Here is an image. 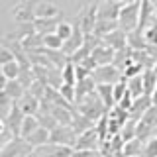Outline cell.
<instances>
[{
  "label": "cell",
  "instance_id": "cell-26",
  "mask_svg": "<svg viewBox=\"0 0 157 157\" xmlns=\"http://www.w3.org/2000/svg\"><path fill=\"white\" fill-rule=\"evenodd\" d=\"M122 153H124V157H141V153H144V141H140L137 137H134L130 141H124Z\"/></svg>",
  "mask_w": 157,
  "mask_h": 157
},
{
  "label": "cell",
  "instance_id": "cell-23",
  "mask_svg": "<svg viewBox=\"0 0 157 157\" xmlns=\"http://www.w3.org/2000/svg\"><path fill=\"white\" fill-rule=\"evenodd\" d=\"M51 116L55 118V122H57L59 126H71V120H73V108L53 106V108H51Z\"/></svg>",
  "mask_w": 157,
  "mask_h": 157
},
{
  "label": "cell",
  "instance_id": "cell-47",
  "mask_svg": "<svg viewBox=\"0 0 157 157\" xmlns=\"http://www.w3.org/2000/svg\"><path fill=\"white\" fill-rule=\"evenodd\" d=\"M59 94L63 96V100H67L69 104H75V86H71V85H61L59 86Z\"/></svg>",
  "mask_w": 157,
  "mask_h": 157
},
{
  "label": "cell",
  "instance_id": "cell-16",
  "mask_svg": "<svg viewBox=\"0 0 157 157\" xmlns=\"http://www.w3.org/2000/svg\"><path fill=\"white\" fill-rule=\"evenodd\" d=\"M16 104H18L20 110L24 112V116H36L37 112H39V100H37L36 96H32L28 90H26V94L20 98Z\"/></svg>",
  "mask_w": 157,
  "mask_h": 157
},
{
  "label": "cell",
  "instance_id": "cell-10",
  "mask_svg": "<svg viewBox=\"0 0 157 157\" xmlns=\"http://www.w3.org/2000/svg\"><path fill=\"white\" fill-rule=\"evenodd\" d=\"M24 112L18 108V104L14 102L12 110H10V114L6 116V120H4V128L12 134V137H20V128H22V122H24Z\"/></svg>",
  "mask_w": 157,
  "mask_h": 157
},
{
  "label": "cell",
  "instance_id": "cell-8",
  "mask_svg": "<svg viewBox=\"0 0 157 157\" xmlns=\"http://www.w3.org/2000/svg\"><path fill=\"white\" fill-rule=\"evenodd\" d=\"M98 147H100V137H98L94 128H90V130H86L85 134L77 136L73 151H88V149H98Z\"/></svg>",
  "mask_w": 157,
  "mask_h": 157
},
{
  "label": "cell",
  "instance_id": "cell-19",
  "mask_svg": "<svg viewBox=\"0 0 157 157\" xmlns=\"http://www.w3.org/2000/svg\"><path fill=\"white\" fill-rule=\"evenodd\" d=\"M147 108H151V98L147 96V94H144V96H140V98H134V104H132V108H130V118L132 120H140L141 116L147 112Z\"/></svg>",
  "mask_w": 157,
  "mask_h": 157
},
{
  "label": "cell",
  "instance_id": "cell-53",
  "mask_svg": "<svg viewBox=\"0 0 157 157\" xmlns=\"http://www.w3.org/2000/svg\"><path fill=\"white\" fill-rule=\"evenodd\" d=\"M6 82H8V78L2 75V71H0V92L4 90V86H6Z\"/></svg>",
  "mask_w": 157,
  "mask_h": 157
},
{
  "label": "cell",
  "instance_id": "cell-12",
  "mask_svg": "<svg viewBox=\"0 0 157 157\" xmlns=\"http://www.w3.org/2000/svg\"><path fill=\"white\" fill-rule=\"evenodd\" d=\"M82 41H85V36H82V32H81V28H78V24L75 22V24H73V33H71V37H69L67 41H63L61 51L65 53L69 59H71L73 53L78 51V47L82 45Z\"/></svg>",
  "mask_w": 157,
  "mask_h": 157
},
{
  "label": "cell",
  "instance_id": "cell-52",
  "mask_svg": "<svg viewBox=\"0 0 157 157\" xmlns=\"http://www.w3.org/2000/svg\"><path fill=\"white\" fill-rule=\"evenodd\" d=\"M145 51H147V55H149V57L157 63V45H147Z\"/></svg>",
  "mask_w": 157,
  "mask_h": 157
},
{
  "label": "cell",
  "instance_id": "cell-1",
  "mask_svg": "<svg viewBox=\"0 0 157 157\" xmlns=\"http://www.w3.org/2000/svg\"><path fill=\"white\" fill-rule=\"evenodd\" d=\"M75 110L81 112L82 116H86L88 120H92L94 124L108 112L106 108H104V104H102V100L98 98L96 90L90 92V94H86V96H82L81 100H77L75 102Z\"/></svg>",
  "mask_w": 157,
  "mask_h": 157
},
{
  "label": "cell",
  "instance_id": "cell-28",
  "mask_svg": "<svg viewBox=\"0 0 157 157\" xmlns=\"http://www.w3.org/2000/svg\"><path fill=\"white\" fill-rule=\"evenodd\" d=\"M4 92H6V94L12 98L14 102H18L20 98L26 94V88L20 85L18 78H14V81H8V82H6V86H4Z\"/></svg>",
  "mask_w": 157,
  "mask_h": 157
},
{
  "label": "cell",
  "instance_id": "cell-22",
  "mask_svg": "<svg viewBox=\"0 0 157 157\" xmlns=\"http://www.w3.org/2000/svg\"><path fill=\"white\" fill-rule=\"evenodd\" d=\"M94 90H96V82L92 81L90 77L77 81V85H75V102L81 100L82 96H86V94H90V92H94Z\"/></svg>",
  "mask_w": 157,
  "mask_h": 157
},
{
  "label": "cell",
  "instance_id": "cell-17",
  "mask_svg": "<svg viewBox=\"0 0 157 157\" xmlns=\"http://www.w3.org/2000/svg\"><path fill=\"white\" fill-rule=\"evenodd\" d=\"M90 128H94V122L88 120L86 116H82L81 112H77L75 108H73V120H71V130L75 132V136H81L85 134L86 130H90Z\"/></svg>",
  "mask_w": 157,
  "mask_h": 157
},
{
  "label": "cell",
  "instance_id": "cell-45",
  "mask_svg": "<svg viewBox=\"0 0 157 157\" xmlns=\"http://www.w3.org/2000/svg\"><path fill=\"white\" fill-rule=\"evenodd\" d=\"M45 88H47V85H43V82H39V81H33L32 86L28 88V92L32 96H36L37 100H41V98L45 96Z\"/></svg>",
  "mask_w": 157,
  "mask_h": 157
},
{
  "label": "cell",
  "instance_id": "cell-11",
  "mask_svg": "<svg viewBox=\"0 0 157 157\" xmlns=\"http://www.w3.org/2000/svg\"><path fill=\"white\" fill-rule=\"evenodd\" d=\"M122 4H118L116 0H102L100 4H96V18L98 20H116L120 16Z\"/></svg>",
  "mask_w": 157,
  "mask_h": 157
},
{
  "label": "cell",
  "instance_id": "cell-6",
  "mask_svg": "<svg viewBox=\"0 0 157 157\" xmlns=\"http://www.w3.org/2000/svg\"><path fill=\"white\" fill-rule=\"evenodd\" d=\"M77 136L75 132L71 130V126H57L55 130L49 132V144H55V145H65V147H75Z\"/></svg>",
  "mask_w": 157,
  "mask_h": 157
},
{
  "label": "cell",
  "instance_id": "cell-48",
  "mask_svg": "<svg viewBox=\"0 0 157 157\" xmlns=\"http://www.w3.org/2000/svg\"><path fill=\"white\" fill-rule=\"evenodd\" d=\"M10 61H16L14 55H12V51H10V47L6 45V43H0V67L10 63Z\"/></svg>",
  "mask_w": 157,
  "mask_h": 157
},
{
  "label": "cell",
  "instance_id": "cell-2",
  "mask_svg": "<svg viewBox=\"0 0 157 157\" xmlns=\"http://www.w3.org/2000/svg\"><path fill=\"white\" fill-rule=\"evenodd\" d=\"M137 22H140V0L124 4L120 8V16H118V28L122 32L130 33L137 29Z\"/></svg>",
  "mask_w": 157,
  "mask_h": 157
},
{
  "label": "cell",
  "instance_id": "cell-56",
  "mask_svg": "<svg viewBox=\"0 0 157 157\" xmlns=\"http://www.w3.org/2000/svg\"><path fill=\"white\" fill-rule=\"evenodd\" d=\"M4 130H6V128H4V122H2V120H0V134H2V132H4Z\"/></svg>",
  "mask_w": 157,
  "mask_h": 157
},
{
  "label": "cell",
  "instance_id": "cell-51",
  "mask_svg": "<svg viewBox=\"0 0 157 157\" xmlns=\"http://www.w3.org/2000/svg\"><path fill=\"white\" fill-rule=\"evenodd\" d=\"M10 140H12V134H10L8 130H4L2 134H0V151H2V147L6 145V144H8Z\"/></svg>",
  "mask_w": 157,
  "mask_h": 157
},
{
  "label": "cell",
  "instance_id": "cell-13",
  "mask_svg": "<svg viewBox=\"0 0 157 157\" xmlns=\"http://www.w3.org/2000/svg\"><path fill=\"white\" fill-rule=\"evenodd\" d=\"M114 53L116 51L112 47H108L106 43L100 41V45L94 47V51L90 53V57L94 59L96 67H102V65H112V61H114Z\"/></svg>",
  "mask_w": 157,
  "mask_h": 157
},
{
  "label": "cell",
  "instance_id": "cell-24",
  "mask_svg": "<svg viewBox=\"0 0 157 157\" xmlns=\"http://www.w3.org/2000/svg\"><path fill=\"white\" fill-rule=\"evenodd\" d=\"M126 43H128V47H130L132 51H140V49H145L147 47V43H145V39H144V32H140V29L126 33Z\"/></svg>",
  "mask_w": 157,
  "mask_h": 157
},
{
  "label": "cell",
  "instance_id": "cell-7",
  "mask_svg": "<svg viewBox=\"0 0 157 157\" xmlns=\"http://www.w3.org/2000/svg\"><path fill=\"white\" fill-rule=\"evenodd\" d=\"M29 157H73V149L65 145H55V144H45L41 147H36Z\"/></svg>",
  "mask_w": 157,
  "mask_h": 157
},
{
  "label": "cell",
  "instance_id": "cell-50",
  "mask_svg": "<svg viewBox=\"0 0 157 157\" xmlns=\"http://www.w3.org/2000/svg\"><path fill=\"white\" fill-rule=\"evenodd\" d=\"M73 157H102L98 149H88V151H73Z\"/></svg>",
  "mask_w": 157,
  "mask_h": 157
},
{
  "label": "cell",
  "instance_id": "cell-25",
  "mask_svg": "<svg viewBox=\"0 0 157 157\" xmlns=\"http://www.w3.org/2000/svg\"><path fill=\"white\" fill-rule=\"evenodd\" d=\"M26 141L29 144V147H32V149H36V147H41V145L49 144V132L45 130V128H41V126H39L37 130L33 132V134L29 136Z\"/></svg>",
  "mask_w": 157,
  "mask_h": 157
},
{
  "label": "cell",
  "instance_id": "cell-35",
  "mask_svg": "<svg viewBox=\"0 0 157 157\" xmlns=\"http://www.w3.org/2000/svg\"><path fill=\"white\" fill-rule=\"evenodd\" d=\"M32 33H36V28H33V22H22L18 26V32L12 36L14 41H22L24 37H28V36H32Z\"/></svg>",
  "mask_w": 157,
  "mask_h": 157
},
{
  "label": "cell",
  "instance_id": "cell-55",
  "mask_svg": "<svg viewBox=\"0 0 157 157\" xmlns=\"http://www.w3.org/2000/svg\"><path fill=\"white\" fill-rule=\"evenodd\" d=\"M118 4H122V6H124V4H130V2H134V0H116Z\"/></svg>",
  "mask_w": 157,
  "mask_h": 157
},
{
  "label": "cell",
  "instance_id": "cell-43",
  "mask_svg": "<svg viewBox=\"0 0 157 157\" xmlns=\"http://www.w3.org/2000/svg\"><path fill=\"white\" fill-rule=\"evenodd\" d=\"M18 81H20V85H22V86L28 90V88L32 86V82L36 81V77H33V71H32V69H22V67H20Z\"/></svg>",
  "mask_w": 157,
  "mask_h": 157
},
{
  "label": "cell",
  "instance_id": "cell-33",
  "mask_svg": "<svg viewBox=\"0 0 157 157\" xmlns=\"http://www.w3.org/2000/svg\"><path fill=\"white\" fill-rule=\"evenodd\" d=\"M20 43H22V47L26 49V51H37V49L43 47V36H39L36 32V33H32V36L24 37Z\"/></svg>",
  "mask_w": 157,
  "mask_h": 157
},
{
  "label": "cell",
  "instance_id": "cell-9",
  "mask_svg": "<svg viewBox=\"0 0 157 157\" xmlns=\"http://www.w3.org/2000/svg\"><path fill=\"white\" fill-rule=\"evenodd\" d=\"M77 24L81 28L82 36H90L94 32V26H96V4H92L90 8L82 10L81 16L77 18Z\"/></svg>",
  "mask_w": 157,
  "mask_h": 157
},
{
  "label": "cell",
  "instance_id": "cell-27",
  "mask_svg": "<svg viewBox=\"0 0 157 157\" xmlns=\"http://www.w3.org/2000/svg\"><path fill=\"white\" fill-rule=\"evenodd\" d=\"M116 28H118V22H116V20H98L96 18V26H94V32H92V33H94L96 37L102 39L106 33L114 32Z\"/></svg>",
  "mask_w": 157,
  "mask_h": 157
},
{
  "label": "cell",
  "instance_id": "cell-30",
  "mask_svg": "<svg viewBox=\"0 0 157 157\" xmlns=\"http://www.w3.org/2000/svg\"><path fill=\"white\" fill-rule=\"evenodd\" d=\"M37 128H39L37 118L36 116H26V118H24V122H22V128H20V137H22V140H28V137L32 136Z\"/></svg>",
  "mask_w": 157,
  "mask_h": 157
},
{
  "label": "cell",
  "instance_id": "cell-31",
  "mask_svg": "<svg viewBox=\"0 0 157 157\" xmlns=\"http://www.w3.org/2000/svg\"><path fill=\"white\" fill-rule=\"evenodd\" d=\"M132 61L134 63H137L141 69H153L155 67V61L151 59L149 55H147V51L145 49H140V51H132Z\"/></svg>",
  "mask_w": 157,
  "mask_h": 157
},
{
  "label": "cell",
  "instance_id": "cell-20",
  "mask_svg": "<svg viewBox=\"0 0 157 157\" xmlns=\"http://www.w3.org/2000/svg\"><path fill=\"white\" fill-rule=\"evenodd\" d=\"M96 94L102 100L106 110H112L116 106L114 102V85H96Z\"/></svg>",
  "mask_w": 157,
  "mask_h": 157
},
{
  "label": "cell",
  "instance_id": "cell-39",
  "mask_svg": "<svg viewBox=\"0 0 157 157\" xmlns=\"http://www.w3.org/2000/svg\"><path fill=\"white\" fill-rule=\"evenodd\" d=\"M0 71H2V75L6 77L8 81H14V78H18V75H20V65H18V61H10V63L0 67Z\"/></svg>",
  "mask_w": 157,
  "mask_h": 157
},
{
  "label": "cell",
  "instance_id": "cell-59",
  "mask_svg": "<svg viewBox=\"0 0 157 157\" xmlns=\"http://www.w3.org/2000/svg\"><path fill=\"white\" fill-rule=\"evenodd\" d=\"M155 20H157V6H155Z\"/></svg>",
  "mask_w": 157,
  "mask_h": 157
},
{
  "label": "cell",
  "instance_id": "cell-46",
  "mask_svg": "<svg viewBox=\"0 0 157 157\" xmlns=\"http://www.w3.org/2000/svg\"><path fill=\"white\" fill-rule=\"evenodd\" d=\"M141 73H144V69L137 65V63L132 61V63H128V65L124 67V71H122V77H124V78H132V77L141 75Z\"/></svg>",
  "mask_w": 157,
  "mask_h": 157
},
{
  "label": "cell",
  "instance_id": "cell-32",
  "mask_svg": "<svg viewBox=\"0 0 157 157\" xmlns=\"http://www.w3.org/2000/svg\"><path fill=\"white\" fill-rule=\"evenodd\" d=\"M141 78H144V94L151 96V92L155 90L157 86V75L153 69H145L144 73H141Z\"/></svg>",
  "mask_w": 157,
  "mask_h": 157
},
{
  "label": "cell",
  "instance_id": "cell-37",
  "mask_svg": "<svg viewBox=\"0 0 157 157\" xmlns=\"http://www.w3.org/2000/svg\"><path fill=\"white\" fill-rule=\"evenodd\" d=\"M12 106H14V100L10 98L6 92H0V120H6V116L10 114V110H12Z\"/></svg>",
  "mask_w": 157,
  "mask_h": 157
},
{
  "label": "cell",
  "instance_id": "cell-29",
  "mask_svg": "<svg viewBox=\"0 0 157 157\" xmlns=\"http://www.w3.org/2000/svg\"><path fill=\"white\" fill-rule=\"evenodd\" d=\"M126 86H128V92L132 94V98L144 96V78H141V75L126 78Z\"/></svg>",
  "mask_w": 157,
  "mask_h": 157
},
{
  "label": "cell",
  "instance_id": "cell-44",
  "mask_svg": "<svg viewBox=\"0 0 157 157\" xmlns=\"http://www.w3.org/2000/svg\"><path fill=\"white\" fill-rule=\"evenodd\" d=\"M141 157H157V136H151L144 144V153Z\"/></svg>",
  "mask_w": 157,
  "mask_h": 157
},
{
  "label": "cell",
  "instance_id": "cell-5",
  "mask_svg": "<svg viewBox=\"0 0 157 157\" xmlns=\"http://www.w3.org/2000/svg\"><path fill=\"white\" fill-rule=\"evenodd\" d=\"M32 147L26 140L22 137H12L0 151V157H29L32 155Z\"/></svg>",
  "mask_w": 157,
  "mask_h": 157
},
{
  "label": "cell",
  "instance_id": "cell-54",
  "mask_svg": "<svg viewBox=\"0 0 157 157\" xmlns=\"http://www.w3.org/2000/svg\"><path fill=\"white\" fill-rule=\"evenodd\" d=\"M149 98H151V106H155V108H157V86H155V90L151 92V96H149Z\"/></svg>",
  "mask_w": 157,
  "mask_h": 157
},
{
  "label": "cell",
  "instance_id": "cell-36",
  "mask_svg": "<svg viewBox=\"0 0 157 157\" xmlns=\"http://www.w3.org/2000/svg\"><path fill=\"white\" fill-rule=\"evenodd\" d=\"M36 118H37L39 126H41V128H45L47 132L55 130V128L59 126L57 122H55V118H53L51 114H49V112H37V114H36Z\"/></svg>",
  "mask_w": 157,
  "mask_h": 157
},
{
  "label": "cell",
  "instance_id": "cell-58",
  "mask_svg": "<svg viewBox=\"0 0 157 157\" xmlns=\"http://www.w3.org/2000/svg\"><path fill=\"white\" fill-rule=\"evenodd\" d=\"M153 71H155V75H157V63H155V67H153Z\"/></svg>",
  "mask_w": 157,
  "mask_h": 157
},
{
  "label": "cell",
  "instance_id": "cell-18",
  "mask_svg": "<svg viewBox=\"0 0 157 157\" xmlns=\"http://www.w3.org/2000/svg\"><path fill=\"white\" fill-rule=\"evenodd\" d=\"M102 43H106L108 47H112L114 51H118V49H124L128 43H126V32H122L120 28H116L114 32L106 33L104 37H102Z\"/></svg>",
  "mask_w": 157,
  "mask_h": 157
},
{
  "label": "cell",
  "instance_id": "cell-42",
  "mask_svg": "<svg viewBox=\"0 0 157 157\" xmlns=\"http://www.w3.org/2000/svg\"><path fill=\"white\" fill-rule=\"evenodd\" d=\"M71 33H73V24H69V22H59L57 24V29H55V36L59 39H63V41H67L69 37H71Z\"/></svg>",
  "mask_w": 157,
  "mask_h": 157
},
{
  "label": "cell",
  "instance_id": "cell-3",
  "mask_svg": "<svg viewBox=\"0 0 157 157\" xmlns=\"http://www.w3.org/2000/svg\"><path fill=\"white\" fill-rule=\"evenodd\" d=\"M155 130H157V108L151 106V108H147V112L137 120V124H136V137L145 144V141L155 134Z\"/></svg>",
  "mask_w": 157,
  "mask_h": 157
},
{
  "label": "cell",
  "instance_id": "cell-34",
  "mask_svg": "<svg viewBox=\"0 0 157 157\" xmlns=\"http://www.w3.org/2000/svg\"><path fill=\"white\" fill-rule=\"evenodd\" d=\"M61 81H63V85H71V86H75V85H77V73H75V65H73L71 61H69L67 65L61 69Z\"/></svg>",
  "mask_w": 157,
  "mask_h": 157
},
{
  "label": "cell",
  "instance_id": "cell-49",
  "mask_svg": "<svg viewBox=\"0 0 157 157\" xmlns=\"http://www.w3.org/2000/svg\"><path fill=\"white\" fill-rule=\"evenodd\" d=\"M126 90H128V86H126V78L122 77V81L114 85V102H116V104L122 100V96L126 94Z\"/></svg>",
  "mask_w": 157,
  "mask_h": 157
},
{
  "label": "cell",
  "instance_id": "cell-57",
  "mask_svg": "<svg viewBox=\"0 0 157 157\" xmlns=\"http://www.w3.org/2000/svg\"><path fill=\"white\" fill-rule=\"evenodd\" d=\"M149 2H151V4H153V6H157V0H149Z\"/></svg>",
  "mask_w": 157,
  "mask_h": 157
},
{
  "label": "cell",
  "instance_id": "cell-41",
  "mask_svg": "<svg viewBox=\"0 0 157 157\" xmlns=\"http://www.w3.org/2000/svg\"><path fill=\"white\" fill-rule=\"evenodd\" d=\"M43 47H45V49H53V51H61V47H63V39H59L55 33L43 36Z\"/></svg>",
  "mask_w": 157,
  "mask_h": 157
},
{
  "label": "cell",
  "instance_id": "cell-21",
  "mask_svg": "<svg viewBox=\"0 0 157 157\" xmlns=\"http://www.w3.org/2000/svg\"><path fill=\"white\" fill-rule=\"evenodd\" d=\"M33 14H36V18H57V16H61L57 6H53L51 2H45V0H39L36 4Z\"/></svg>",
  "mask_w": 157,
  "mask_h": 157
},
{
  "label": "cell",
  "instance_id": "cell-4",
  "mask_svg": "<svg viewBox=\"0 0 157 157\" xmlns=\"http://www.w3.org/2000/svg\"><path fill=\"white\" fill-rule=\"evenodd\" d=\"M90 78L96 85H116V82L122 81V73L114 65H102L90 73Z\"/></svg>",
  "mask_w": 157,
  "mask_h": 157
},
{
  "label": "cell",
  "instance_id": "cell-38",
  "mask_svg": "<svg viewBox=\"0 0 157 157\" xmlns=\"http://www.w3.org/2000/svg\"><path fill=\"white\" fill-rule=\"evenodd\" d=\"M144 39L147 45H157V20L153 18L151 24L144 29Z\"/></svg>",
  "mask_w": 157,
  "mask_h": 157
},
{
  "label": "cell",
  "instance_id": "cell-40",
  "mask_svg": "<svg viewBox=\"0 0 157 157\" xmlns=\"http://www.w3.org/2000/svg\"><path fill=\"white\" fill-rule=\"evenodd\" d=\"M136 124H137V122L130 118V120H128L126 124L122 126V130H120V137H122L124 141H130V140H134V137H136Z\"/></svg>",
  "mask_w": 157,
  "mask_h": 157
},
{
  "label": "cell",
  "instance_id": "cell-14",
  "mask_svg": "<svg viewBox=\"0 0 157 157\" xmlns=\"http://www.w3.org/2000/svg\"><path fill=\"white\" fill-rule=\"evenodd\" d=\"M155 18V6L149 0H140V22H137V29L144 32V29L151 24V20Z\"/></svg>",
  "mask_w": 157,
  "mask_h": 157
},
{
  "label": "cell",
  "instance_id": "cell-15",
  "mask_svg": "<svg viewBox=\"0 0 157 157\" xmlns=\"http://www.w3.org/2000/svg\"><path fill=\"white\" fill-rule=\"evenodd\" d=\"M61 22V16L57 18H36L33 20V28L39 36H49V33H55L57 24Z\"/></svg>",
  "mask_w": 157,
  "mask_h": 157
}]
</instances>
